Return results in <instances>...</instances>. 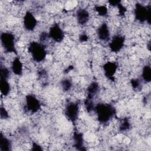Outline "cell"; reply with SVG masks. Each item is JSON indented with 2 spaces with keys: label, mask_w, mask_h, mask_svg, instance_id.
<instances>
[{
  "label": "cell",
  "mask_w": 151,
  "mask_h": 151,
  "mask_svg": "<svg viewBox=\"0 0 151 151\" xmlns=\"http://www.w3.org/2000/svg\"><path fill=\"white\" fill-rule=\"evenodd\" d=\"M94 110L98 121L102 124L111 121L115 114L114 108L108 103H98L94 106Z\"/></svg>",
  "instance_id": "obj_1"
},
{
  "label": "cell",
  "mask_w": 151,
  "mask_h": 151,
  "mask_svg": "<svg viewBox=\"0 0 151 151\" xmlns=\"http://www.w3.org/2000/svg\"><path fill=\"white\" fill-rule=\"evenodd\" d=\"M46 46L39 41H33L29 43L28 52L32 60L38 63L43 62L47 55Z\"/></svg>",
  "instance_id": "obj_2"
},
{
  "label": "cell",
  "mask_w": 151,
  "mask_h": 151,
  "mask_svg": "<svg viewBox=\"0 0 151 151\" xmlns=\"http://www.w3.org/2000/svg\"><path fill=\"white\" fill-rule=\"evenodd\" d=\"M1 44L6 54L18 55V50L16 45V37L14 34L10 31H4L1 34Z\"/></svg>",
  "instance_id": "obj_3"
},
{
  "label": "cell",
  "mask_w": 151,
  "mask_h": 151,
  "mask_svg": "<svg viewBox=\"0 0 151 151\" xmlns=\"http://www.w3.org/2000/svg\"><path fill=\"white\" fill-rule=\"evenodd\" d=\"M133 14L134 18L139 22H147L150 23V6H146L142 4H135Z\"/></svg>",
  "instance_id": "obj_4"
},
{
  "label": "cell",
  "mask_w": 151,
  "mask_h": 151,
  "mask_svg": "<svg viewBox=\"0 0 151 151\" xmlns=\"http://www.w3.org/2000/svg\"><path fill=\"white\" fill-rule=\"evenodd\" d=\"M24 108L27 112L35 114L41 110L42 104L35 94H28L25 97Z\"/></svg>",
  "instance_id": "obj_5"
},
{
  "label": "cell",
  "mask_w": 151,
  "mask_h": 151,
  "mask_svg": "<svg viewBox=\"0 0 151 151\" xmlns=\"http://www.w3.org/2000/svg\"><path fill=\"white\" fill-rule=\"evenodd\" d=\"M64 114L68 121L76 124L78 120L80 115V106L78 103L76 101L68 102L64 107Z\"/></svg>",
  "instance_id": "obj_6"
},
{
  "label": "cell",
  "mask_w": 151,
  "mask_h": 151,
  "mask_svg": "<svg viewBox=\"0 0 151 151\" xmlns=\"http://www.w3.org/2000/svg\"><path fill=\"white\" fill-rule=\"evenodd\" d=\"M50 39L54 42L60 43L65 38V32L58 23L52 24L48 31Z\"/></svg>",
  "instance_id": "obj_7"
},
{
  "label": "cell",
  "mask_w": 151,
  "mask_h": 151,
  "mask_svg": "<svg viewBox=\"0 0 151 151\" xmlns=\"http://www.w3.org/2000/svg\"><path fill=\"white\" fill-rule=\"evenodd\" d=\"M38 25V20L35 15L30 11H26L23 15L22 26L25 30L31 32L35 29Z\"/></svg>",
  "instance_id": "obj_8"
},
{
  "label": "cell",
  "mask_w": 151,
  "mask_h": 151,
  "mask_svg": "<svg viewBox=\"0 0 151 151\" xmlns=\"http://www.w3.org/2000/svg\"><path fill=\"white\" fill-rule=\"evenodd\" d=\"M125 44V38L121 34H117L111 37L108 46L110 51L113 53L119 52Z\"/></svg>",
  "instance_id": "obj_9"
},
{
  "label": "cell",
  "mask_w": 151,
  "mask_h": 151,
  "mask_svg": "<svg viewBox=\"0 0 151 151\" xmlns=\"http://www.w3.org/2000/svg\"><path fill=\"white\" fill-rule=\"evenodd\" d=\"M96 34L98 39L102 42H109L111 37L110 27L105 22H102L98 25Z\"/></svg>",
  "instance_id": "obj_10"
},
{
  "label": "cell",
  "mask_w": 151,
  "mask_h": 151,
  "mask_svg": "<svg viewBox=\"0 0 151 151\" xmlns=\"http://www.w3.org/2000/svg\"><path fill=\"white\" fill-rule=\"evenodd\" d=\"M119 70V65L116 61H108L104 63L103 71L104 76L110 80L115 78L116 73Z\"/></svg>",
  "instance_id": "obj_11"
},
{
  "label": "cell",
  "mask_w": 151,
  "mask_h": 151,
  "mask_svg": "<svg viewBox=\"0 0 151 151\" xmlns=\"http://www.w3.org/2000/svg\"><path fill=\"white\" fill-rule=\"evenodd\" d=\"M11 72L17 76H20L24 71V63L22 59L18 55L14 57L10 63Z\"/></svg>",
  "instance_id": "obj_12"
},
{
  "label": "cell",
  "mask_w": 151,
  "mask_h": 151,
  "mask_svg": "<svg viewBox=\"0 0 151 151\" xmlns=\"http://www.w3.org/2000/svg\"><path fill=\"white\" fill-rule=\"evenodd\" d=\"M76 19L78 24L85 26L90 19L89 11L84 8H80L76 12Z\"/></svg>",
  "instance_id": "obj_13"
},
{
  "label": "cell",
  "mask_w": 151,
  "mask_h": 151,
  "mask_svg": "<svg viewBox=\"0 0 151 151\" xmlns=\"http://www.w3.org/2000/svg\"><path fill=\"white\" fill-rule=\"evenodd\" d=\"M12 147V145L11 140L1 132L0 137V150L1 151H8L11 149Z\"/></svg>",
  "instance_id": "obj_14"
},
{
  "label": "cell",
  "mask_w": 151,
  "mask_h": 151,
  "mask_svg": "<svg viewBox=\"0 0 151 151\" xmlns=\"http://www.w3.org/2000/svg\"><path fill=\"white\" fill-rule=\"evenodd\" d=\"M0 88L2 96L6 97L10 94L11 91V86L8 81V80L1 79Z\"/></svg>",
  "instance_id": "obj_15"
},
{
  "label": "cell",
  "mask_w": 151,
  "mask_h": 151,
  "mask_svg": "<svg viewBox=\"0 0 151 151\" xmlns=\"http://www.w3.org/2000/svg\"><path fill=\"white\" fill-rule=\"evenodd\" d=\"M141 77L146 83H149L151 80V68L150 65H145L141 71Z\"/></svg>",
  "instance_id": "obj_16"
},
{
  "label": "cell",
  "mask_w": 151,
  "mask_h": 151,
  "mask_svg": "<svg viewBox=\"0 0 151 151\" xmlns=\"http://www.w3.org/2000/svg\"><path fill=\"white\" fill-rule=\"evenodd\" d=\"M95 12L99 17H106L109 15V8L104 5H97L94 7Z\"/></svg>",
  "instance_id": "obj_17"
},
{
  "label": "cell",
  "mask_w": 151,
  "mask_h": 151,
  "mask_svg": "<svg viewBox=\"0 0 151 151\" xmlns=\"http://www.w3.org/2000/svg\"><path fill=\"white\" fill-rule=\"evenodd\" d=\"M61 87L63 91H69L73 87V82L69 78H64L61 81Z\"/></svg>",
  "instance_id": "obj_18"
},
{
  "label": "cell",
  "mask_w": 151,
  "mask_h": 151,
  "mask_svg": "<svg viewBox=\"0 0 151 151\" xmlns=\"http://www.w3.org/2000/svg\"><path fill=\"white\" fill-rule=\"evenodd\" d=\"M0 115H1V118L2 120H5L9 118V112L5 106H1V110H0Z\"/></svg>",
  "instance_id": "obj_19"
}]
</instances>
